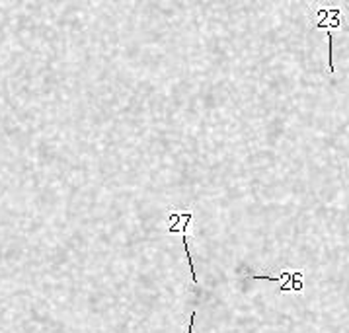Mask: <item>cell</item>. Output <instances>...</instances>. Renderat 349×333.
I'll return each instance as SVG.
<instances>
[{
	"instance_id": "obj_1",
	"label": "cell",
	"mask_w": 349,
	"mask_h": 333,
	"mask_svg": "<svg viewBox=\"0 0 349 333\" xmlns=\"http://www.w3.org/2000/svg\"><path fill=\"white\" fill-rule=\"evenodd\" d=\"M193 218V212H178V210H170L168 212V222H170V232H180L182 234V240H184V250H186V256H188V263L189 269H191V275H193V282L197 284V275H195V265H193V257H191V252H189V244H188V224Z\"/></svg>"
}]
</instances>
